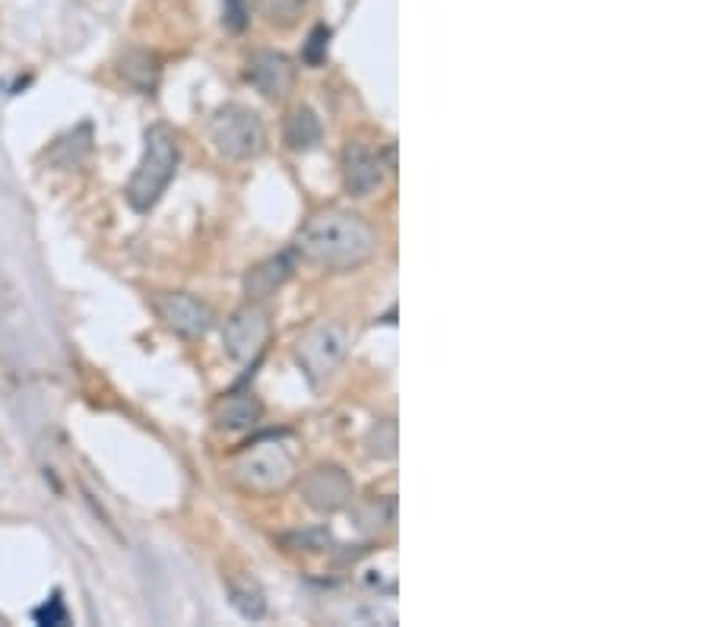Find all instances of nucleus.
<instances>
[{
	"mask_svg": "<svg viewBox=\"0 0 713 627\" xmlns=\"http://www.w3.org/2000/svg\"><path fill=\"white\" fill-rule=\"evenodd\" d=\"M375 251H378L375 229L349 209L314 213L295 234V254L305 264L333 269V273L368 264Z\"/></svg>",
	"mask_w": 713,
	"mask_h": 627,
	"instance_id": "1",
	"label": "nucleus"
},
{
	"mask_svg": "<svg viewBox=\"0 0 713 627\" xmlns=\"http://www.w3.org/2000/svg\"><path fill=\"white\" fill-rule=\"evenodd\" d=\"M178 162H181V146H178L175 131L168 124H153L146 131L143 159H140L133 178L128 181V191H124L130 209L150 213L165 197V191L178 171Z\"/></svg>",
	"mask_w": 713,
	"mask_h": 627,
	"instance_id": "2",
	"label": "nucleus"
},
{
	"mask_svg": "<svg viewBox=\"0 0 713 627\" xmlns=\"http://www.w3.org/2000/svg\"><path fill=\"white\" fill-rule=\"evenodd\" d=\"M235 479L245 492L254 495H276L295 482L293 454L280 441H258L235 460Z\"/></svg>",
	"mask_w": 713,
	"mask_h": 627,
	"instance_id": "3",
	"label": "nucleus"
},
{
	"mask_svg": "<svg viewBox=\"0 0 713 627\" xmlns=\"http://www.w3.org/2000/svg\"><path fill=\"white\" fill-rule=\"evenodd\" d=\"M210 143L228 162L258 159L266 146L263 121L245 105H223L210 121Z\"/></svg>",
	"mask_w": 713,
	"mask_h": 627,
	"instance_id": "4",
	"label": "nucleus"
},
{
	"mask_svg": "<svg viewBox=\"0 0 713 627\" xmlns=\"http://www.w3.org/2000/svg\"><path fill=\"white\" fill-rule=\"evenodd\" d=\"M349 352V333L336 321H318L298 336L295 362L311 384H324Z\"/></svg>",
	"mask_w": 713,
	"mask_h": 627,
	"instance_id": "5",
	"label": "nucleus"
},
{
	"mask_svg": "<svg viewBox=\"0 0 713 627\" xmlns=\"http://www.w3.org/2000/svg\"><path fill=\"white\" fill-rule=\"evenodd\" d=\"M266 339H270V311L254 301L238 308L223 327V346H226L228 359L241 364L258 362Z\"/></svg>",
	"mask_w": 713,
	"mask_h": 627,
	"instance_id": "6",
	"label": "nucleus"
},
{
	"mask_svg": "<svg viewBox=\"0 0 713 627\" xmlns=\"http://www.w3.org/2000/svg\"><path fill=\"white\" fill-rule=\"evenodd\" d=\"M156 308V317L163 321V327L181 339H200L213 330L216 324V314L206 301L188 296V292H163L153 301Z\"/></svg>",
	"mask_w": 713,
	"mask_h": 627,
	"instance_id": "7",
	"label": "nucleus"
},
{
	"mask_svg": "<svg viewBox=\"0 0 713 627\" xmlns=\"http://www.w3.org/2000/svg\"><path fill=\"white\" fill-rule=\"evenodd\" d=\"M301 497L318 514H336V510L353 504L356 485H353V479H349V472L343 466L326 462V466H314L301 479Z\"/></svg>",
	"mask_w": 713,
	"mask_h": 627,
	"instance_id": "8",
	"label": "nucleus"
},
{
	"mask_svg": "<svg viewBox=\"0 0 713 627\" xmlns=\"http://www.w3.org/2000/svg\"><path fill=\"white\" fill-rule=\"evenodd\" d=\"M343 184L349 197H368L384 184V162L361 140H349L343 149Z\"/></svg>",
	"mask_w": 713,
	"mask_h": 627,
	"instance_id": "9",
	"label": "nucleus"
},
{
	"mask_svg": "<svg viewBox=\"0 0 713 627\" xmlns=\"http://www.w3.org/2000/svg\"><path fill=\"white\" fill-rule=\"evenodd\" d=\"M245 80L263 99H286L295 86V64L280 51H258L248 61Z\"/></svg>",
	"mask_w": 713,
	"mask_h": 627,
	"instance_id": "10",
	"label": "nucleus"
},
{
	"mask_svg": "<svg viewBox=\"0 0 713 627\" xmlns=\"http://www.w3.org/2000/svg\"><path fill=\"white\" fill-rule=\"evenodd\" d=\"M295 273V261L289 254H276V257H266V261H260L254 264L248 273H245V282H241V289H245V296L248 301H263V298L276 296L289 279H293Z\"/></svg>",
	"mask_w": 713,
	"mask_h": 627,
	"instance_id": "11",
	"label": "nucleus"
},
{
	"mask_svg": "<svg viewBox=\"0 0 713 627\" xmlns=\"http://www.w3.org/2000/svg\"><path fill=\"white\" fill-rule=\"evenodd\" d=\"M213 415H216V425L223 431L254 429L260 422V415H263V402L254 397V390L238 387V390H228L226 397L216 402Z\"/></svg>",
	"mask_w": 713,
	"mask_h": 627,
	"instance_id": "12",
	"label": "nucleus"
},
{
	"mask_svg": "<svg viewBox=\"0 0 713 627\" xmlns=\"http://www.w3.org/2000/svg\"><path fill=\"white\" fill-rule=\"evenodd\" d=\"M321 118L308 108V105H298L289 111V118H286V124H283V136H286V143H289V149L295 153H308V149H314L318 143H321Z\"/></svg>",
	"mask_w": 713,
	"mask_h": 627,
	"instance_id": "13",
	"label": "nucleus"
},
{
	"mask_svg": "<svg viewBox=\"0 0 713 627\" xmlns=\"http://www.w3.org/2000/svg\"><path fill=\"white\" fill-rule=\"evenodd\" d=\"M226 590L231 605L238 608V615H245V618H251V622L263 618V612H266V595H263V590L258 587V580H251V577H231Z\"/></svg>",
	"mask_w": 713,
	"mask_h": 627,
	"instance_id": "14",
	"label": "nucleus"
},
{
	"mask_svg": "<svg viewBox=\"0 0 713 627\" xmlns=\"http://www.w3.org/2000/svg\"><path fill=\"white\" fill-rule=\"evenodd\" d=\"M358 527L365 532H390L396 523V501L393 497H371L358 507Z\"/></svg>",
	"mask_w": 713,
	"mask_h": 627,
	"instance_id": "15",
	"label": "nucleus"
},
{
	"mask_svg": "<svg viewBox=\"0 0 713 627\" xmlns=\"http://www.w3.org/2000/svg\"><path fill=\"white\" fill-rule=\"evenodd\" d=\"M121 76L133 83L136 89L150 93L156 86V76H159V67H156V58L146 55V51H130L128 58L121 61Z\"/></svg>",
	"mask_w": 713,
	"mask_h": 627,
	"instance_id": "16",
	"label": "nucleus"
},
{
	"mask_svg": "<svg viewBox=\"0 0 713 627\" xmlns=\"http://www.w3.org/2000/svg\"><path fill=\"white\" fill-rule=\"evenodd\" d=\"M368 450L378 460H390L396 457V425L393 422H378L371 434H368Z\"/></svg>",
	"mask_w": 713,
	"mask_h": 627,
	"instance_id": "17",
	"label": "nucleus"
},
{
	"mask_svg": "<svg viewBox=\"0 0 713 627\" xmlns=\"http://www.w3.org/2000/svg\"><path fill=\"white\" fill-rule=\"evenodd\" d=\"M301 3H305V0H263V10H266L273 20H280V23H289V20L298 16Z\"/></svg>",
	"mask_w": 713,
	"mask_h": 627,
	"instance_id": "18",
	"label": "nucleus"
},
{
	"mask_svg": "<svg viewBox=\"0 0 713 627\" xmlns=\"http://www.w3.org/2000/svg\"><path fill=\"white\" fill-rule=\"evenodd\" d=\"M35 618H38L41 625H64L67 612H64V605H61V599L55 595V599H51V608H48V605H45V608H38V612H35Z\"/></svg>",
	"mask_w": 713,
	"mask_h": 627,
	"instance_id": "19",
	"label": "nucleus"
},
{
	"mask_svg": "<svg viewBox=\"0 0 713 627\" xmlns=\"http://www.w3.org/2000/svg\"><path fill=\"white\" fill-rule=\"evenodd\" d=\"M228 3H231L226 10L228 26H231V29H241V26H245V13H241V7H238L241 0H228Z\"/></svg>",
	"mask_w": 713,
	"mask_h": 627,
	"instance_id": "20",
	"label": "nucleus"
}]
</instances>
